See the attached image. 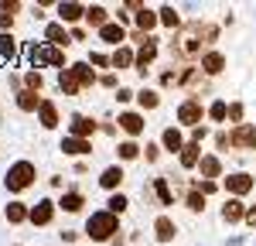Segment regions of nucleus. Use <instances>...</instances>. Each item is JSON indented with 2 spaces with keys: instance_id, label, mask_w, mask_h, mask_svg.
Wrapping results in <instances>:
<instances>
[{
  "instance_id": "obj_8",
  "label": "nucleus",
  "mask_w": 256,
  "mask_h": 246,
  "mask_svg": "<svg viewBox=\"0 0 256 246\" xmlns=\"http://www.w3.org/2000/svg\"><path fill=\"white\" fill-rule=\"evenodd\" d=\"M34 226H48L52 219H55V202H48V198H41L34 208H31V216H28Z\"/></svg>"
},
{
  "instance_id": "obj_5",
  "label": "nucleus",
  "mask_w": 256,
  "mask_h": 246,
  "mask_svg": "<svg viewBox=\"0 0 256 246\" xmlns=\"http://www.w3.org/2000/svg\"><path fill=\"white\" fill-rule=\"evenodd\" d=\"M229 144L239 147V150H253V147H256V126H253V123H239L236 130L229 134Z\"/></svg>"
},
{
  "instance_id": "obj_12",
  "label": "nucleus",
  "mask_w": 256,
  "mask_h": 246,
  "mask_svg": "<svg viewBox=\"0 0 256 246\" xmlns=\"http://www.w3.org/2000/svg\"><path fill=\"white\" fill-rule=\"evenodd\" d=\"M38 120H41L44 130H55V126H58V106H55L52 100H44V102H41V110H38Z\"/></svg>"
},
{
  "instance_id": "obj_19",
  "label": "nucleus",
  "mask_w": 256,
  "mask_h": 246,
  "mask_svg": "<svg viewBox=\"0 0 256 246\" xmlns=\"http://www.w3.org/2000/svg\"><path fill=\"white\" fill-rule=\"evenodd\" d=\"M154 58H158V41L150 38L147 44H140V52H137V68H140V72H147V65H150Z\"/></svg>"
},
{
  "instance_id": "obj_44",
  "label": "nucleus",
  "mask_w": 256,
  "mask_h": 246,
  "mask_svg": "<svg viewBox=\"0 0 256 246\" xmlns=\"http://www.w3.org/2000/svg\"><path fill=\"white\" fill-rule=\"evenodd\" d=\"M198 192H202V195H212V192H216V182H202V184H198Z\"/></svg>"
},
{
  "instance_id": "obj_35",
  "label": "nucleus",
  "mask_w": 256,
  "mask_h": 246,
  "mask_svg": "<svg viewBox=\"0 0 256 246\" xmlns=\"http://www.w3.org/2000/svg\"><path fill=\"white\" fill-rule=\"evenodd\" d=\"M184 205H188L192 212H202V208H205V195H202L198 188H192V192L184 195Z\"/></svg>"
},
{
  "instance_id": "obj_16",
  "label": "nucleus",
  "mask_w": 256,
  "mask_h": 246,
  "mask_svg": "<svg viewBox=\"0 0 256 246\" xmlns=\"http://www.w3.org/2000/svg\"><path fill=\"white\" fill-rule=\"evenodd\" d=\"M174 232H178V226H174V219H168V216H160L158 222H154V236H158L160 243H171Z\"/></svg>"
},
{
  "instance_id": "obj_18",
  "label": "nucleus",
  "mask_w": 256,
  "mask_h": 246,
  "mask_svg": "<svg viewBox=\"0 0 256 246\" xmlns=\"http://www.w3.org/2000/svg\"><path fill=\"white\" fill-rule=\"evenodd\" d=\"M41 102H44V100H41L38 92H31V89H20V92H18V106L24 110V113H38Z\"/></svg>"
},
{
  "instance_id": "obj_17",
  "label": "nucleus",
  "mask_w": 256,
  "mask_h": 246,
  "mask_svg": "<svg viewBox=\"0 0 256 246\" xmlns=\"http://www.w3.org/2000/svg\"><path fill=\"white\" fill-rule=\"evenodd\" d=\"M160 144H164L171 154H181V150H184V137H181V130H178V126H168V130H164V137H160Z\"/></svg>"
},
{
  "instance_id": "obj_37",
  "label": "nucleus",
  "mask_w": 256,
  "mask_h": 246,
  "mask_svg": "<svg viewBox=\"0 0 256 246\" xmlns=\"http://www.w3.org/2000/svg\"><path fill=\"white\" fill-rule=\"evenodd\" d=\"M208 116H212V120H226V116H229V102L216 100L212 106H208Z\"/></svg>"
},
{
  "instance_id": "obj_14",
  "label": "nucleus",
  "mask_w": 256,
  "mask_h": 246,
  "mask_svg": "<svg viewBox=\"0 0 256 246\" xmlns=\"http://www.w3.org/2000/svg\"><path fill=\"white\" fill-rule=\"evenodd\" d=\"M250 188H253V178H250V174H242V171L226 178V192H232V195H246Z\"/></svg>"
},
{
  "instance_id": "obj_31",
  "label": "nucleus",
  "mask_w": 256,
  "mask_h": 246,
  "mask_svg": "<svg viewBox=\"0 0 256 246\" xmlns=\"http://www.w3.org/2000/svg\"><path fill=\"white\" fill-rule=\"evenodd\" d=\"M154 192H158L160 205H174V195H171V184H168V178H154Z\"/></svg>"
},
{
  "instance_id": "obj_47",
  "label": "nucleus",
  "mask_w": 256,
  "mask_h": 246,
  "mask_svg": "<svg viewBox=\"0 0 256 246\" xmlns=\"http://www.w3.org/2000/svg\"><path fill=\"white\" fill-rule=\"evenodd\" d=\"M92 65H113V62L106 58V55H99V52H96V55H92Z\"/></svg>"
},
{
  "instance_id": "obj_36",
  "label": "nucleus",
  "mask_w": 256,
  "mask_h": 246,
  "mask_svg": "<svg viewBox=\"0 0 256 246\" xmlns=\"http://www.w3.org/2000/svg\"><path fill=\"white\" fill-rule=\"evenodd\" d=\"M0 55L4 58H14L18 55V41L10 38V34H0Z\"/></svg>"
},
{
  "instance_id": "obj_6",
  "label": "nucleus",
  "mask_w": 256,
  "mask_h": 246,
  "mask_svg": "<svg viewBox=\"0 0 256 246\" xmlns=\"http://www.w3.org/2000/svg\"><path fill=\"white\" fill-rule=\"evenodd\" d=\"M31 58L38 62V65H55V68L65 65V55H62V48H55V44H41V48H34Z\"/></svg>"
},
{
  "instance_id": "obj_42",
  "label": "nucleus",
  "mask_w": 256,
  "mask_h": 246,
  "mask_svg": "<svg viewBox=\"0 0 256 246\" xmlns=\"http://www.w3.org/2000/svg\"><path fill=\"white\" fill-rule=\"evenodd\" d=\"M205 137H208V130H205V126H195V130H192V144H202Z\"/></svg>"
},
{
  "instance_id": "obj_43",
  "label": "nucleus",
  "mask_w": 256,
  "mask_h": 246,
  "mask_svg": "<svg viewBox=\"0 0 256 246\" xmlns=\"http://www.w3.org/2000/svg\"><path fill=\"white\" fill-rule=\"evenodd\" d=\"M14 24V14H7V10H0V31H7Z\"/></svg>"
},
{
  "instance_id": "obj_24",
  "label": "nucleus",
  "mask_w": 256,
  "mask_h": 246,
  "mask_svg": "<svg viewBox=\"0 0 256 246\" xmlns=\"http://www.w3.org/2000/svg\"><path fill=\"white\" fill-rule=\"evenodd\" d=\"M242 216H246V208H242L239 198H229V202L222 205V219H226V222H239Z\"/></svg>"
},
{
  "instance_id": "obj_46",
  "label": "nucleus",
  "mask_w": 256,
  "mask_h": 246,
  "mask_svg": "<svg viewBox=\"0 0 256 246\" xmlns=\"http://www.w3.org/2000/svg\"><path fill=\"white\" fill-rule=\"evenodd\" d=\"M116 100H120V102H130V100H134V92H130V89H120Z\"/></svg>"
},
{
  "instance_id": "obj_22",
  "label": "nucleus",
  "mask_w": 256,
  "mask_h": 246,
  "mask_svg": "<svg viewBox=\"0 0 256 246\" xmlns=\"http://www.w3.org/2000/svg\"><path fill=\"white\" fill-rule=\"evenodd\" d=\"M44 38L52 41L55 48H65L68 44V31H65V24H48L44 28Z\"/></svg>"
},
{
  "instance_id": "obj_29",
  "label": "nucleus",
  "mask_w": 256,
  "mask_h": 246,
  "mask_svg": "<svg viewBox=\"0 0 256 246\" xmlns=\"http://www.w3.org/2000/svg\"><path fill=\"white\" fill-rule=\"evenodd\" d=\"M137 102L144 106V110H158V106H160V92H154V89H140Z\"/></svg>"
},
{
  "instance_id": "obj_20",
  "label": "nucleus",
  "mask_w": 256,
  "mask_h": 246,
  "mask_svg": "<svg viewBox=\"0 0 256 246\" xmlns=\"http://www.w3.org/2000/svg\"><path fill=\"white\" fill-rule=\"evenodd\" d=\"M86 20H89L92 28H106V24H110V10H106L102 4H92V7H86Z\"/></svg>"
},
{
  "instance_id": "obj_11",
  "label": "nucleus",
  "mask_w": 256,
  "mask_h": 246,
  "mask_svg": "<svg viewBox=\"0 0 256 246\" xmlns=\"http://www.w3.org/2000/svg\"><path fill=\"white\" fill-rule=\"evenodd\" d=\"M222 68H226V55L222 52H205L202 55V72L205 76H218Z\"/></svg>"
},
{
  "instance_id": "obj_27",
  "label": "nucleus",
  "mask_w": 256,
  "mask_h": 246,
  "mask_svg": "<svg viewBox=\"0 0 256 246\" xmlns=\"http://www.w3.org/2000/svg\"><path fill=\"white\" fill-rule=\"evenodd\" d=\"M62 150H65V154H89V150H92V144L79 140V137H65V140H62Z\"/></svg>"
},
{
  "instance_id": "obj_45",
  "label": "nucleus",
  "mask_w": 256,
  "mask_h": 246,
  "mask_svg": "<svg viewBox=\"0 0 256 246\" xmlns=\"http://www.w3.org/2000/svg\"><path fill=\"white\" fill-rule=\"evenodd\" d=\"M158 150H160L158 144H147V161H158Z\"/></svg>"
},
{
  "instance_id": "obj_34",
  "label": "nucleus",
  "mask_w": 256,
  "mask_h": 246,
  "mask_svg": "<svg viewBox=\"0 0 256 246\" xmlns=\"http://www.w3.org/2000/svg\"><path fill=\"white\" fill-rule=\"evenodd\" d=\"M72 68H76V76H79L82 89H86V86H92V82H96V72H92V68H89V65H86V62H79V65H72Z\"/></svg>"
},
{
  "instance_id": "obj_3",
  "label": "nucleus",
  "mask_w": 256,
  "mask_h": 246,
  "mask_svg": "<svg viewBox=\"0 0 256 246\" xmlns=\"http://www.w3.org/2000/svg\"><path fill=\"white\" fill-rule=\"evenodd\" d=\"M34 178H38V171H34V164L31 161H18L10 164V171H7V188L18 195V192H28L31 184H34Z\"/></svg>"
},
{
  "instance_id": "obj_38",
  "label": "nucleus",
  "mask_w": 256,
  "mask_h": 246,
  "mask_svg": "<svg viewBox=\"0 0 256 246\" xmlns=\"http://www.w3.org/2000/svg\"><path fill=\"white\" fill-rule=\"evenodd\" d=\"M137 154H140V147L134 140H123V144H120V158H123V161H134Z\"/></svg>"
},
{
  "instance_id": "obj_41",
  "label": "nucleus",
  "mask_w": 256,
  "mask_h": 246,
  "mask_svg": "<svg viewBox=\"0 0 256 246\" xmlns=\"http://www.w3.org/2000/svg\"><path fill=\"white\" fill-rule=\"evenodd\" d=\"M229 120H236V126H239V120H242V106H239V102L229 106Z\"/></svg>"
},
{
  "instance_id": "obj_30",
  "label": "nucleus",
  "mask_w": 256,
  "mask_h": 246,
  "mask_svg": "<svg viewBox=\"0 0 256 246\" xmlns=\"http://www.w3.org/2000/svg\"><path fill=\"white\" fill-rule=\"evenodd\" d=\"M82 205H86V202H82L79 192H65V195H62V202H58V208H65V212H79Z\"/></svg>"
},
{
  "instance_id": "obj_4",
  "label": "nucleus",
  "mask_w": 256,
  "mask_h": 246,
  "mask_svg": "<svg viewBox=\"0 0 256 246\" xmlns=\"http://www.w3.org/2000/svg\"><path fill=\"white\" fill-rule=\"evenodd\" d=\"M178 123L192 126V130L202 123V100H198V96H192V100H184L181 106H178Z\"/></svg>"
},
{
  "instance_id": "obj_26",
  "label": "nucleus",
  "mask_w": 256,
  "mask_h": 246,
  "mask_svg": "<svg viewBox=\"0 0 256 246\" xmlns=\"http://www.w3.org/2000/svg\"><path fill=\"white\" fill-rule=\"evenodd\" d=\"M110 62H113V68H130V65H137V55L123 44V48H116V52H113V58H110Z\"/></svg>"
},
{
  "instance_id": "obj_15",
  "label": "nucleus",
  "mask_w": 256,
  "mask_h": 246,
  "mask_svg": "<svg viewBox=\"0 0 256 246\" xmlns=\"http://www.w3.org/2000/svg\"><path fill=\"white\" fill-rule=\"evenodd\" d=\"M58 18H62V24H76L79 18H86V7L82 4H58Z\"/></svg>"
},
{
  "instance_id": "obj_48",
  "label": "nucleus",
  "mask_w": 256,
  "mask_h": 246,
  "mask_svg": "<svg viewBox=\"0 0 256 246\" xmlns=\"http://www.w3.org/2000/svg\"><path fill=\"white\" fill-rule=\"evenodd\" d=\"M216 144L222 147V150H226V147H229V134H218V137H216Z\"/></svg>"
},
{
  "instance_id": "obj_9",
  "label": "nucleus",
  "mask_w": 256,
  "mask_h": 246,
  "mask_svg": "<svg viewBox=\"0 0 256 246\" xmlns=\"http://www.w3.org/2000/svg\"><path fill=\"white\" fill-rule=\"evenodd\" d=\"M58 86H62V92H65V96H76V92L82 89V82H79V76H76V68H72V65L58 72Z\"/></svg>"
},
{
  "instance_id": "obj_49",
  "label": "nucleus",
  "mask_w": 256,
  "mask_h": 246,
  "mask_svg": "<svg viewBox=\"0 0 256 246\" xmlns=\"http://www.w3.org/2000/svg\"><path fill=\"white\" fill-rule=\"evenodd\" d=\"M246 222H250V226H256V208H250V212H246Z\"/></svg>"
},
{
  "instance_id": "obj_32",
  "label": "nucleus",
  "mask_w": 256,
  "mask_h": 246,
  "mask_svg": "<svg viewBox=\"0 0 256 246\" xmlns=\"http://www.w3.org/2000/svg\"><path fill=\"white\" fill-rule=\"evenodd\" d=\"M28 216H31V208H24L20 202H10V205H7V222H24Z\"/></svg>"
},
{
  "instance_id": "obj_39",
  "label": "nucleus",
  "mask_w": 256,
  "mask_h": 246,
  "mask_svg": "<svg viewBox=\"0 0 256 246\" xmlns=\"http://www.w3.org/2000/svg\"><path fill=\"white\" fill-rule=\"evenodd\" d=\"M24 82H28V89H31V92H41V86H44L41 72H28V76H24Z\"/></svg>"
},
{
  "instance_id": "obj_10",
  "label": "nucleus",
  "mask_w": 256,
  "mask_h": 246,
  "mask_svg": "<svg viewBox=\"0 0 256 246\" xmlns=\"http://www.w3.org/2000/svg\"><path fill=\"white\" fill-rule=\"evenodd\" d=\"M99 38L106 41V44H120V48H123V41H126V28H123V24H106V28H99Z\"/></svg>"
},
{
  "instance_id": "obj_21",
  "label": "nucleus",
  "mask_w": 256,
  "mask_h": 246,
  "mask_svg": "<svg viewBox=\"0 0 256 246\" xmlns=\"http://www.w3.org/2000/svg\"><path fill=\"white\" fill-rule=\"evenodd\" d=\"M160 20H158V14L150 10V7H144V10H137V31L140 34H147V31H154Z\"/></svg>"
},
{
  "instance_id": "obj_40",
  "label": "nucleus",
  "mask_w": 256,
  "mask_h": 246,
  "mask_svg": "<svg viewBox=\"0 0 256 246\" xmlns=\"http://www.w3.org/2000/svg\"><path fill=\"white\" fill-rule=\"evenodd\" d=\"M110 208H106V212H113V216H120V212H126V198H123V195H113V198H110Z\"/></svg>"
},
{
  "instance_id": "obj_23",
  "label": "nucleus",
  "mask_w": 256,
  "mask_h": 246,
  "mask_svg": "<svg viewBox=\"0 0 256 246\" xmlns=\"http://www.w3.org/2000/svg\"><path fill=\"white\" fill-rule=\"evenodd\" d=\"M198 168H202V178H205V182H212V178H218V171H222V164H218V158H216V154L202 158V161H198Z\"/></svg>"
},
{
  "instance_id": "obj_1",
  "label": "nucleus",
  "mask_w": 256,
  "mask_h": 246,
  "mask_svg": "<svg viewBox=\"0 0 256 246\" xmlns=\"http://www.w3.org/2000/svg\"><path fill=\"white\" fill-rule=\"evenodd\" d=\"M216 38H218V28L195 20V24L181 28V34H178V41H171V48L181 58H195V55H202V44H208V41H216Z\"/></svg>"
},
{
  "instance_id": "obj_28",
  "label": "nucleus",
  "mask_w": 256,
  "mask_h": 246,
  "mask_svg": "<svg viewBox=\"0 0 256 246\" xmlns=\"http://www.w3.org/2000/svg\"><path fill=\"white\" fill-rule=\"evenodd\" d=\"M198 161H202L198 144H184V150H181V168H198Z\"/></svg>"
},
{
  "instance_id": "obj_2",
  "label": "nucleus",
  "mask_w": 256,
  "mask_h": 246,
  "mask_svg": "<svg viewBox=\"0 0 256 246\" xmlns=\"http://www.w3.org/2000/svg\"><path fill=\"white\" fill-rule=\"evenodd\" d=\"M86 232H89V240H96V243H113V236L120 232V222H116L113 212H92L89 222H86Z\"/></svg>"
},
{
  "instance_id": "obj_25",
  "label": "nucleus",
  "mask_w": 256,
  "mask_h": 246,
  "mask_svg": "<svg viewBox=\"0 0 256 246\" xmlns=\"http://www.w3.org/2000/svg\"><path fill=\"white\" fill-rule=\"evenodd\" d=\"M123 178H126V174H123V168H116V164H113V168H106V171H102L99 184H102V188H120V184H123Z\"/></svg>"
},
{
  "instance_id": "obj_33",
  "label": "nucleus",
  "mask_w": 256,
  "mask_h": 246,
  "mask_svg": "<svg viewBox=\"0 0 256 246\" xmlns=\"http://www.w3.org/2000/svg\"><path fill=\"white\" fill-rule=\"evenodd\" d=\"M158 20L164 24V28H178V24H181V18H178L174 7H160V10H158Z\"/></svg>"
},
{
  "instance_id": "obj_7",
  "label": "nucleus",
  "mask_w": 256,
  "mask_h": 246,
  "mask_svg": "<svg viewBox=\"0 0 256 246\" xmlns=\"http://www.w3.org/2000/svg\"><path fill=\"white\" fill-rule=\"evenodd\" d=\"M68 130H72V137L86 140V137H92V134H96V123L89 120V116H82V113H76V116L68 120Z\"/></svg>"
},
{
  "instance_id": "obj_13",
  "label": "nucleus",
  "mask_w": 256,
  "mask_h": 246,
  "mask_svg": "<svg viewBox=\"0 0 256 246\" xmlns=\"http://www.w3.org/2000/svg\"><path fill=\"white\" fill-rule=\"evenodd\" d=\"M120 130L130 134V137L144 134V116H140V113H120Z\"/></svg>"
}]
</instances>
